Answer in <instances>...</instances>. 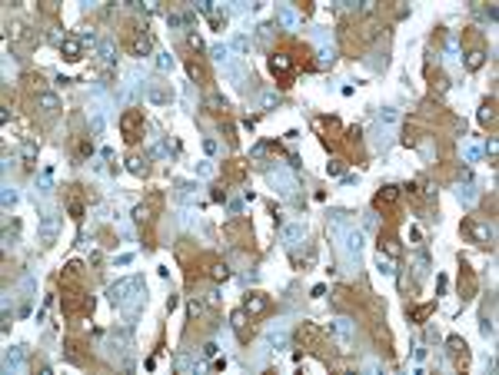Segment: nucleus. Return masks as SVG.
<instances>
[{
  "instance_id": "09e8293b",
  "label": "nucleus",
  "mask_w": 499,
  "mask_h": 375,
  "mask_svg": "<svg viewBox=\"0 0 499 375\" xmlns=\"http://www.w3.org/2000/svg\"><path fill=\"white\" fill-rule=\"evenodd\" d=\"M300 14H303V17L313 14V3H310V0H303V3H300Z\"/></svg>"
},
{
  "instance_id": "de8ad7c7",
  "label": "nucleus",
  "mask_w": 499,
  "mask_h": 375,
  "mask_svg": "<svg viewBox=\"0 0 499 375\" xmlns=\"http://www.w3.org/2000/svg\"><path fill=\"white\" fill-rule=\"evenodd\" d=\"M360 246H363V236H360V233H349V249L360 253Z\"/></svg>"
},
{
  "instance_id": "0eeeda50",
  "label": "nucleus",
  "mask_w": 499,
  "mask_h": 375,
  "mask_svg": "<svg viewBox=\"0 0 499 375\" xmlns=\"http://www.w3.org/2000/svg\"><path fill=\"white\" fill-rule=\"evenodd\" d=\"M143 130H147V123H143V110H136V106L123 110V117H120V133H123V140H127L130 147L143 140Z\"/></svg>"
},
{
  "instance_id": "bb28decb",
  "label": "nucleus",
  "mask_w": 499,
  "mask_h": 375,
  "mask_svg": "<svg viewBox=\"0 0 499 375\" xmlns=\"http://www.w3.org/2000/svg\"><path fill=\"white\" fill-rule=\"evenodd\" d=\"M183 67H187L190 80H197L200 87H210V70L203 67V60H200L197 53H187V57H183Z\"/></svg>"
},
{
  "instance_id": "cd10ccee",
  "label": "nucleus",
  "mask_w": 499,
  "mask_h": 375,
  "mask_svg": "<svg viewBox=\"0 0 499 375\" xmlns=\"http://www.w3.org/2000/svg\"><path fill=\"white\" fill-rule=\"evenodd\" d=\"M61 57L67 63L84 60V40H80V37H63L61 40Z\"/></svg>"
},
{
  "instance_id": "1a4fd4ad",
  "label": "nucleus",
  "mask_w": 499,
  "mask_h": 375,
  "mask_svg": "<svg viewBox=\"0 0 499 375\" xmlns=\"http://www.w3.org/2000/svg\"><path fill=\"white\" fill-rule=\"evenodd\" d=\"M273 309H276V302H273V296L270 292H263V289L246 292V299H243V312L253 315V319H267Z\"/></svg>"
},
{
  "instance_id": "423d86ee",
  "label": "nucleus",
  "mask_w": 499,
  "mask_h": 375,
  "mask_svg": "<svg viewBox=\"0 0 499 375\" xmlns=\"http://www.w3.org/2000/svg\"><path fill=\"white\" fill-rule=\"evenodd\" d=\"M223 236H227L230 246H237V249H246V246H253V226L246 216H233L227 226H223Z\"/></svg>"
},
{
  "instance_id": "79ce46f5",
  "label": "nucleus",
  "mask_w": 499,
  "mask_h": 375,
  "mask_svg": "<svg viewBox=\"0 0 499 375\" xmlns=\"http://www.w3.org/2000/svg\"><path fill=\"white\" fill-rule=\"evenodd\" d=\"M220 130H223V140H227L230 147H237V130H233L230 117H227V120H220Z\"/></svg>"
},
{
  "instance_id": "5701e85b",
  "label": "nucleus",
  "mask_w": 499,
  "mask_h": 375,
  "mask_svg": "<svg viewBox=\"0 0 499 375\" xmlns=\"http://www.w3.org/2000/svg\"><path fill=\"white\" fill-rule=\"evenodd\" d=\"M336 150H347V156H363V130L360 126H349V130H343V136H340V147Z\"/></svg>"
},
{
  "instance_id": "7ed1b4c3",
  "label": "nucleus",
  "mask_w": 499,
  "mask_h": 375,
  "mask_svg": "<svg viewBox=\"0 0 499 375\" xmlns=\"http://www.w3.org/2000/svg\"><path fill=\"white\" fill-rule=\"evenodd\" d=\"M293 342H296V349H303V352H313V356L330 359V356H326V332L319 329L317 322H300L296 332H293Z\"/></svg>"
},
{
  "instance_id": "72a5a7b5",
  "label": "nucleus",
  "mask_w": 499,
  "mask_h": 375,
  "mask_svg": "<svg viewBox=\"0 0 499 375\" xmlns=\"http://www.w3.org/2000/svg\"><path fill=\"white\" fill-rule=\"evenodd\" d=\"M70 143H74V160H87L93 153V140H90V133H80L77 130L74 136H70Z\"/></svg>"
},
{
  "instance_id": "ddd939ff",
  "label": "nucleus",
  "mask_w": 499,
  "mask_h": 375,
  "mask_svg": "<svg viewBox=\"0 0 499 375\" xmlns=\"http://www.w3.org/2000/svg\"><path fill=\"white\" fill-rule=\"evenodd\" d=\"M330 342L340 352H353V322H349L347 315H340V319L330 322Z\"/></svg>"
},
{
  "instance_id": "6e6552de",
  "label": "nucleus",
  "mask_w": 499,
  "mask_h": 375,
  "mask_svg": "<svg viewBox=\"0 0 499 375\" xmlns=\"http://www.w3.org/2000/svg\"><path fill=\"white\" fill-rule=\"evenodd\" d=\"M84 186H77V183H70V186H63V199H67V212H70V219L74 223H80L84 219V212H87V203H93L97 196L93 193H80Z\"/></svg>"
},
{
  "instance_id": "c03bdc74",
  "label": "nucleus",
  "mask_w": 499,
  "mask_h": 375,
  "mask_svg": "<svg viewBox=\"0 0 499 375\" xmlns=\"http://www.w3.org/2000/svg\"><path fill=\"white\" fill-rule=\"evenodd\" d=\"M210 199H213V203H227V190H223V183H220V186H213Z\"/></svg>"
},
{
  "instance_id": "aec40b11",
  "label": "nucleus",
  "mask_w": 499,
  "mask_h": 375,
  "mask_svg": "<svg viewBox=\"0 0 499 375\" xmlns=\"http://www.w3.org/2000/svg\"><path fill=\"white\" fill-rule=\"evenodd\" d=\"M379 256H386V259H403V242H399V236H396V229H379Z\"/></svg>"
},
{
  "instance_id": "58836bf2",
  "label": "nucleus",
  "mask_w": 499,
  "mask_h": 375,
  "mask_svg": "<svg viewBox=\"0 0 499 375\" xmlns=\"http://www.w3.org/2000/svg\"><path fill=\"white\" fill-rule=\"evenodd\" d=\"M463 57H466L469 74H476V70H483L486 67V50H469V53H463Z\"/></svg>"
},
{
  "instance_id": "c9c22d12",
  "label": "nucleus",
  "mask_w": 499,
  "mask_h": 375,
  "mask_svg": "<svg viewBox=\"0 0 499 375\" xmlns=\"http://www.w3.org/2000/svg\"><path fill=\"white\" fill-rule=\"evenodd\" d=\"M57 233H61V219H57V216H47L44 223H40V242H44V246H54V242H57Z\"/></svg>"
},
{
  "instance_id": "f704fd0d",
  "label": "nucleus",
  "mask_w": 499,
  "mask_h": 375,
  "mask_svg": "<svg viewBox=\"0 0 499 375\" xmlns=\"http://www.w3.org/2000/svg\"><path fill=\"white\" fill-rule=\"evenodd\" d=\"M20 83H24V93H27V97H40V93H47V87H44V76L40 74H31V70H27V74L20 76Z\"/></svg>"
},
{
  "instance_id": "9d476101",
  "label": "nucleus",
  "mask_w": 499,
  "mask_h": 375,
  "mask_svg": "<svg viewBox=\"0 0 499 375\" xmlns=\"http://www.w3.org/2000/svg\"><path fill=\"white\" fill-rule=\"evenodd\" d=\"M164 212V193H150L140 206L134 210V219L140 226H147V229H153V223H157V216Z\"/></svg>"
},
{
  "instance_id": "7c9ffc66",
  "label": "nucleus",
  "mask_w": 499,
  "mask_h": 375,
  "mask_svg": "<svg viewBox=\"0 0 499 375\" xmlns=\"http://www.w3.org/2000/svg\"><path fill=\"white\" fill-rule=\"evenodd\" d=\"M203 110H207L210 117H216V120H227L230 117L227 100H223V97H216V93H207V97H203Z\"/></svg>"
},
{
  "instance_id": "c85d7f7f",
  "label": "nucleus",
  "mask_w": 499,
  "mask_h": 375,
  "mask_svg": "<svg viewBox=\"0 0 499 375\" xmlns=\"http://www.w3.org/2000/svg\"><path fill=\"white\" fill-rule=\"evenodd\" d=\"M330 299H333V306H336V312H349V309H356V296L349 292L347 285H336L330 292Z\"/></svg>"
},
{
  "instance_id": "37998d69",
  "label": "nucleus",
  "mask_w": 499,
  "mask_h": 375,
  "mask_svg": "<svg viewBox=\"0 0 499 375\" xmlns=\"http://www.w3.org/2000/svg\"><path fill=\"white\" fill-rule=\"evenodd\" d=\"M326 169H330V176H340V173L347 169V163H343V160H330V163H326Z\"/></svg>"
},
{
  "instance_id": "dca6fc26",
  "label": "nucleus",
  "mask_w": 499,
  "mask_h": 375,
  "mask_svg": "<svg viewBox=\"0 0 499 375\" xmlns=\"http://www.w3.org/2000/svg\"><path fill=\"white\" fill-rule=\"evenodd\" d=\"M223 183H230V186H240V183H246V176H250V160H243V156H230V160H223Z\"/></svg>"
},
{
  "instance_id": "ea45409f",
  "label": "nucleus",
  "mask_w": 499,
  "mask_h": 375,
  "mask_svg": "<svg viewBox=\"0 0 499 375\" xmlns=\"http://www.w3.org/2000/svg\"><path fill=\"white\" fill-rule=\"evenodd\" d=\"M20 156H24V169H33V163H37V147H33V143H24V153H20Z\"/></svg>"
},
{
  "instance_id": "49530a36",
  "label": "nucleus",
  "mask_w": 499,
  "mask_h": 375,
  "mask_svg": "<svg viewBox=\"0 0 499 375\" xmlns=\"http://www.w3.org/2000/svg\"><path fill=\"white\" fill-rule=\"evenodd\" d=\"M300 236H303V226H290V229H287V240L290 242H296Z\"/></svg>"
},
{
  "instance_id": "9b49d317",
  "label": "nucleus",
  "mask_w": 499,
  "mask_h": 375,
  "mask_svg": "<svg viewBox=\"0 0 499 375\" xmlns=\"http://www.w3.org/2000/svg\"><path fill=\"white\" fill-rule=\"evenodd\" d=\"M270 74L280 80V87H290L293 83V76H296V63L290 57L287 50H276L270 57Z\"/></svg>"
},
{
  "instance_id": "e433bc0d",
  "label": "nucleus",
  "mask_w": 499,
  "mask_h": 375,
  "mask_svg": "<svg viewBox=\"0 0 499 375\" xmlns=\"http://www.w3.org/2000/svg\"><path fill=\"white\" fill-rule=\"evenodd\" d=\"M127 169H130L134 176H150V160H147L143 153H130V156H127Z\"/></svg>"
},
{
  "instance_id": "f3484780",
  "label": "nucleus",
  "mask_w": 499,
  "mask_h": 375,
  "mask_svg": "<svg viewBox=\"0 0 499 375\" xmlns=\"http://www.w3.org/2000/svg\"><path fill=\"white\" fill-rule=\"evenodd\" d=\"M200 266H203V276H207L210 283H227L230 279V266L216 253H203L200 256Z\"/></svg>"
},
{
  "instance_id": "393cba45",
  "label": "nucleus",
  "mask_w": 499,
  "mask_h": 375,
  "mask_svg": "<svg viewBox=\"0 0 499 375\" xmlns=\"http://www.w3.org/2000/svg\"><path fill=\"white\" fill-rule=\"evenodd\" d=\"M57 283H61V289H84V262H67L63 266V272L57 276Z\"/></svg>"
},
{
  "instance_id": "2eb2a0df",
  "label": "nucleus",
  "mask_w": 499,
  "mask_h": 375,
  "mask_svg": "<svg viewBox=\"0 0 499 375\" xmlns=\"http://www.w3.org/2000/svg\"><path fill=\"white\" fill-rule=\"evenodd\" d=\"M230 329H233V335H237V342H253V335H257V326H253V315H246L243 309H237V312H230Z\"/></svg>"
},
{
  "instance_id": "f257e3e1",
  "label": "nucleus",
  "mask_w": 499,
  "mask_h": 375,
  "mask_svg": "<svg viewBox=\"0 0 499 375\" xmlns=\"http://www.w3.org/2000/svg\"><path fill=\"white\" fill-rule=\"evenodd\" d=\"M377 33H379V20H377V14L370 10V14H363V17H343L336 37H340V50H343L347 57H360L366 47L377 40Z\"/></svg>"
},
{
  "instance_id": "c756f323",
  "label": "nucleus",
  "mask_w": 499,
  "mask_h": 375,
  "mask_svg": "<svg viewBox=\"0 0 499 375\" xmlns=\"http://www.w3.org/2000/svg\"><path fill=\"white\" fill-rule=\"evenodd\" d=\"M496 97H489V100H483V106H480V126L483 130H489V133H496Z\"/></svg>"
},
{
  "instance_id": "20e7f679",
  "label": "nucleus",
  "mask_w": 499,
  "mask_h": 375,
  "mask_svg": "<svg viewBox=\"0 0 499 375\" xmlns=\"http://www.w3.org/2000/svg\"><path fill=\"white\" fill-rule=\"evenodd\" d=\"M61 306L70 322H80L93 312V299L87 296V289H61Z\"/></svg>"
},
{
  "instance_id": "412c9836",
  "label": "nucleus",
  "mask_w": 499,
  "mask_h": 375,
  "mask_svg": "<svg viewBox=\"0 0 499 375\" xmlns=\"http://www.w3.org/2000/svg\"><path fill=\"white\" fill-rule=\"evenodd\" d=\"M63 359L74 362V365H90V356H87V342L80 335H67L63 342Z\"/></svg>"
},
{
  "instance_id": "b1692460",
  "label": "nucleus",
  "mask_w": 499,
  "mask_h": 375,
  "mask_svg": "<svg viewBox=\"0 0 499 375\" xmlns=\"http://www.w3.org/2000/svg\"><path fill=\"white\" fill-rule=\"evenodd\" d=\"M31 103H33V110H37V113H44L47 120H54V117H57V113L63 110L61 97H57L54 90H47V93H40V97H33Z\"/></svg>"
},
{
  "instance_id": "a18cd8bd",
  "label": "nucleus",
  "mask_w": 499,
  "mask_h": 375,
  "mask_svg": "<svg viewBox=\"0 0 499 375\" xmlns=\"http://www.w3.org/2000/svg\"><path fill=\"white\" fill-rule=\"evenodd\" d=\"M100 242H104V246H117V236H113V229H100Z\"/></svg>"
},
{
  "instance_id": "2f4dec72",
  "label": "nucleus",
  "mask_w": 499,
  "mask_h": 375,
  "mask_svg": "<svg viewBox=\"0 0 499 375\" xmlns=\"http://www.w3.org/2000/svg\"><path fill=\"white\" fill-rule=\"evenodd\" d=\"M469 50H486V37L480 27H463V53Z\"/></svg>"
},
{
  "instance_id": "a878e982",
  "label": "nucleus",
  "mask_w": 499,
  "mask_h": 375,
  "mask_svg": "<svg viewBox=\"0 0 499 375\" xmlns=\"http://www.w3.org/2000/svg\"><path fill=\"white\" fill-rule=\"evenodd\" d=\"M423 133H429V123L420 120V117H413V120H406V126H403V147H420V140H423Z\"/></svg>"
},
{
  "instance_id": "473e14b6",
  "label": "nucleus",
  "mask_w": 499,
  "mask_h": 375,
  "mask_svg": "<svg viewBox=\"0 0 499 375\" xmlns=\"http://www.w3.org/2000/svg\"><path fill=\"white\" fill-rule=\"evenodd\" d=\"M147 93H150V100H153V103H160V106L173 100V90H170V83H164L160 76H157V80H150V87H147Z\"/></svg>"
},
{
  "instance_id": "a211bd4d",
  "label": "nucleus",
  "mask_w": 499,
  "mask_h": 375,
  "mask_svg": "<svg viewBox=\"0 0 499 375\" xmlns=\"http://www.w3.org/2000/svg\"><path fill=\"white\" fill-rule=\"evenodd\" d=\"M463 233H466V236H473V242H476V246L493 249V229H489L486 223H480L476 216H466V219H463Z\"/></svg>"
},
{
  "instance_id": "39448f33",
  "label": "nucleus",
  "mask_w": 499,
  "mask_h": 375,
  "mask_svg": "<svg viewBox=\"0 0 499 375\" xmlns=\"http://www.w3.org/2000/svg\"><path fill=\"white\" fill-rule=\"evenodd\" d=\"M399 196H403V190L393 186V183L379 186V193L373 196V206L386 216V226H390V229H396V223H399Z\"/></svg>"
},
{
  "instance_id": "a19ab883",
  "label": "nucleus",
  "mask_w": 499,
  "mask_h": 375,
  "mask_svg": "<svg viewBox=\"0 0 499 375\" xmlns=\"http://www.w3.org/2000/svg\"><path fill=\"white\" fill-rule=\"evenodd\" d=\"M426 76H429V80H433V90H436V93H443V90H446V87H450V83H446V76L439 74V70H436V74H433V70H429V67H426Z\"/></svg>"
},
{
  "instance_id": "4468645a",
  "label": "nucleus",
  "mask_w": 499,
  "mask_h": 375,
  "mask_svg": "<svg viewBox=\"0 0 499 375\" xmlns=\"http://www.w3.org/2000/svg\"><path fill=\"white\" fill-rule=\"evenodd\" d=\"M313 130L319 133V140L330 147V150H336L340 147V136H343V123L336 120V117H317L313 120Z\"/></svg>"
},
{
  "instance_id": "4c0bfd02",
  "label": "nucleus",
  "mask_w": 499,
  "mask_h": 375,
  "mask_svg": "<svg viewBox=\"0 0 499 375\" xmlns=\"http://www.w3.org/2000/svg\"><path fill=\"white\" fill-rule=\"evenodd\" d=\"M433 312H436V302H423V306H416V309H409V306H406V319H409V322H426Z\"/></svg>"
},
{
  "instance_id": "f8f14e48",
  "label": "nucleus",
  "mask_w": 499,
  "mask_h": 375,
  "mask_svg": "<svg viewBox=\"0 0 499 375\" xmlns=\"http://www.w3.org/2000/svg\"><path fill=\"white\" fill-rule=\"evenodd\" d=\"M456 289H459V299H463V302H473V299H476L480 279H476V269L469 266L466 259H459V276H456Z\"/></svg>"
},
{
  "instance_id": "6ab92c4d",
  "label": "nucleus",
  "mask_w": 499,
  "mask_h": 375,
  "mask_svg": "<svg viewBox=\"0 0 499 375\" xmlns=\"http://www.w3.org/2000/svg\"><path fill=\"white\" fill-rule=\"evenodd\" d=\"M37 44H40V37H37L31 27H24V24H14V27H10V47H14L17 53H31Z\"/></svg>"
},
{
  "instance_id": "f03ea898",
  "label": "nucleus",
  "mask_w": 499,
  "mask_h": 375,
  "mask_svg": "<svg viewBox=\"0 0 499 375\" xmlns=\"http://www.w3.org/2000/svg\"><path fill=\"white\" fill-rule=\"evenodd\" d=\"M120 47L130 57H147L153 50V37L140 17H127L120 24Z\"/></svg>"
},
{
  "instance_id": "4be33fe9",
  "label": "nucleus",
  "mask_w": 499,
  "mask_h": 375,
  "mask_svg": "<svg viewBox=\"0 0 499 375\" xmlns=\"http://www.w3.org/2000/svg\"><path fill=\"white\" fill-rule=\"evenodd\" d=\"M446 345H450V359H453V369L456 372H466L469 369V345L463 342V339H459V335H450V339H446Z\"/></svg>"
}]
</instances>
